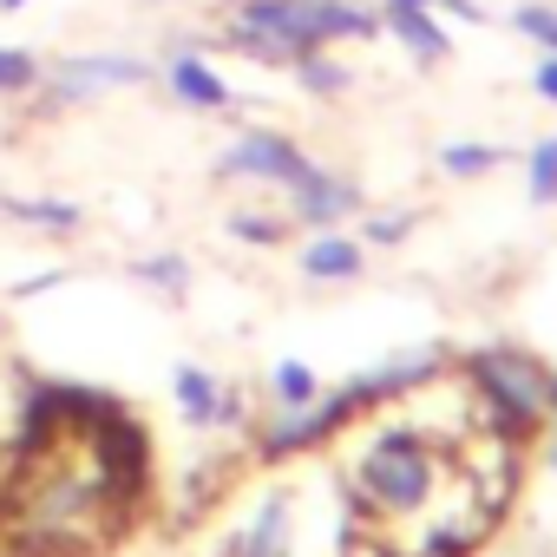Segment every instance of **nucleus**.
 <instances>
[{"label": "nucleus", "instance_id": "1", "mask_svg": "<svg viewBox=\"0 0 557 557\" xmlns=\"http://www.w3.org/2000/svg\"><path fill=\"white\" fill-rule=\"evenodd\" d=\"M446 485H485L472 472H459V459L446 453V433H426L413 420H368L355 433L348 453V492L368 518L387 524H420L426 505H440ZM374 524V531H387Z\"/></svg>", "mask_w": 557, "mask_h": 557}, {"label": "nucleus", "instance_id": "2", "mask_svg": "<svg viewBox=\"0 0 557 557\" xmlns=\"http://www.w3.org/2000/svg\"><path fill=\"white\" fill-rule=\"evenodd\" d=\"M374 34H381V14L355 8V0H236L223 47L249 53L256 66H296L302 53L374 40Z\"/></svg>", "mask_w": 557, "mask_h": 557}, {"label": "nucleus", "instance_id": "3", "mask_svg": "<svg viewBox=\"0 0 557 557\" xmlns=\"http://www.w3.org/2000/svg\"><path fill=\"white\" fill-rule=\"evenodd\" d=\"M544 394H550V368L524 348H479L466 361V400L472 420L511 446L544 433Z\"/></svg>", "mask_w": 557, "mask_h": 557}, {"label": "nucleus", "instance_id": "4", "mask_svg": "<svg viewBox=\"0 0 557 557\" xmlns=\"http://www.w3.org/2000/svg\"><path fill=\"white\" fill-rule=\"evenodd\" d=\"M315 158L289 138V132H243L223 158H216V177L230 184H275V190H289Z\"/></svg>", "mask_w": 557, "mask_h": 557}, {"label": "nucleus", "instance_id": "5", "mask_svg": "<svg viewBox=\"0 0 557 557\" xmlns=\"http://www.w3.org/2000/svg\"><path fill=\"white\" fill-rule=\"evenodd\" d=\"M151 66L138 60H119V53H92V60H66L53 73H40V92L53 106H73V99H99V92H119V86H145Z\"/></svg>", "mask_w": 557, "mask_h": 557}, {"label": "nucleus", "instance_id": "6", "mask_svg": "<svg viewBox=\"0 0 557 557\" xmlns=\"http://www.w3.org/2000/svg\"><path fill=\"white\" fill-rule=\"evenodd\" d=\"M355 210H361V184H355V177H342V171L309 164V171L289 184V216H296V223H309V230H335V223H348Z\"/></svg>", "mask_w": 557, "mask_h": 557}, {"label": "nucleus", "instance_id": "7", "mask_svg": "<svg viewBox=\"0 0 557 557\" xmlns=\"http://www.w3.org/2000/svg\"><path fill=\"white\" fill-rule=\"evenodd\" d=\"M171 394H177V407H184L190 426H243V394L223 387V381L203 374V368H177V374H171Z\"/></svg>", "mask_w": 557, "mask_h": 557}, {"label": "nucleus", "instance_id": "8", "mask_svg": "<svg viewBox=\"0 0 557 557\" xmlns=\"http://www.w3.org/2000/svg\"><path fill=\"white\" fill-rule=\"evenodd\" d=\"M164 86H171V99H177V106H190V112H230V106H236V92L223 86V73H216V66H203L197 53H171Z\"/></svg>", "mask_w": 557, "mask_h": 557}, {"label": "nucleus", "instance_id": "9", "mask_svg": "<svg viewBox=\"0 0 557 557\" xmlns=\"http://www.w3.org/2000/svg\"><path fill=\"white\" fill-rule=\"evenodd\" d=\"M381 34H394L420 66H446L453 60V40L433 21V8H381Z\"/></svg>", "mask_w": 557, "mask_h": 557}, {"label": "nucleus", "instance_id": "10", "mask_svg": "<svg viewBox=\"0 0 557 557\" xmlns=\"http://www.w3.org/2000/svg\"><path fill=\"white\" fill-rule=\"evenodd\" d=\"M289 550V498L275 492L236 537H230V557H283Z\"/></svg>", "mask_w": 557, "mask_h": 557}, {"label": "nucleus", "instance_id": "11", "mask_svg": "<svg viewBox=\"0 0 557 557\" xmlns=\"http://www.w3.org/2000/svg\"><path fill=\"white\" fill-rule=\"evenodd\" d=\"M302 275H315V283H355L361 275V243L342 236V230H315V243L302 249Z\"/></svg>", "mask_w": 557, "mask_h": 557}, {"label": "nucleus", "instance_id": "12", "mask_svg": "<svg viewBox=\"0 0 557 557\" xmlns=\"http://www.w3.org/2000/svg\"><path fill=\"white\" fill-rule=\"evenodd\" d=\"M315 394H322V381H315L309 361H275V368H269V400H275V407H309Z\"/></svg>", "mask_w": 557, "mask_h": 557}, {"label": "nucleus", "instance_id": "13", "mask_svg": "<svg viewBox=\"0 0 557 557\" xmlns=\"http://www.w3.org/2000/svg\"><path fill=\"white\" fill-rule=\"evenodd\" d=\"M296 79H302L315 99H342V92L355 86V73H348L342 60H329V47H322V53H302V60H296Z\"/></svg>", "mask_w": 557, "mask_h": 557}, {"label": "nucleus", "instance_id": "14", "mask_svg": "<svg viewBox=\"0 0 557 557\" xmlns=\"http://www.w3.org/2000/svg\"><path fill=\"white\" fill-rule=\"evenodd\" d=\"M8 216H21V223H34V230H53V236L79 230V210L60 203V197H8Z\"/></svg>", "mask_w": 557, "mask_h": 557}, {"label": "nucleus", "instance_id": "15", "mask_svg": "<svg viewBox=\"0 0 557 557\" xmlns=\"http://www.w3.org/2000/svg\"><path fill=\"white\" fill-rule=\"evenodd\" d=\"M511 34H524L537 53H557V8H544V0H524V8H511Z\"/></svg>", "mask_w": 557, "mask_h": 557}, {"label": "nucleus", "instance_id": "16", "mask_svg": "<svg viewBox=\"0 0 557 557\" xmlns=\"http://www.w3.org/2000/svg\"><path fill=\"white\" fill-rule=\"evenodd\" d=\"M492 164H505V145H446L440 151V171H453V177H479Z\"/></svg>", "mask_w": 557, "mask_h": 557}, {"label": "nucleus", "instance_id": "17", "mask_svg": "<svg viewBox=\"0 0 557 557\" xmlns=\"http://www.w3.org/2000/svg\"><path fill=\"white\" fill-rule=\"evenodd\" d=\"M236 243H256V249H275V243H283V230L289 223H275V216H262V210H236L230 223H223Z\"/></svg>", "mask_w": 557, "mask_h": 557}, {"label": "nucleus", "instance_id": "18", "mask_svg": "<svg viewBox=\"0 0 557 557\" xmlns=\"http://www.w3.org/2000/svg\"><path fill=\"white\" fill-rule=\"evenodd\" d=\"M524 164H531V171H524L531 197H537V203H557V138H544V145H537Z\"/></svg>", "mask_w": 557, "mask_h": 557}, {"label": "nucleus", "instance_id": "19", "mask_svg": "<svg viewBox=\"0 0 557 557\" xmlns=\"http://www.w3.org/2000/svg\"><path fill=\"white\" fill-rule=\"evenodd\" d=\"M138 275H145L151 289H164V296H184V289H190L184 256H145V262H138Z\"/></svg>", "mask_w": 557, "mask_h": 557}, {"label": "nucleus", "instance_id": "20", "mask_svg": "<svg viewBox=\"0 0 557 557\" xmlns=\"http://www.w3.org/2000/svg\"><path fill=\"white\" fill-rule=\"evenodd\" d=\"M34 86H40V60L0 47V92H34Z\"/></svg>", "mask_w": 557, "mask_h": 557}, {"label": "nucleus", "instance_id": "21", "mask_svg": "<svg viewBox=\"0 0 557 557\" xmlns=\"http://www.w3.org/2000/svg\"><path fill=\"white\" fill-rule=\"evenodd\" d=\"M407 230H413V216H400V210H387V216H374V223H368V243H381V249H394V243H407Z\"/></svg>", "mask_w": 557, "mask_h": 557}, {"label": "nucleus", "instance_id": "22", "mask_svg": "<svg viewBox=\"0 0 557 557\" xmlns=\"http://www.w3.org/2000/svg\"><path fill=\"white\" fill-rule=\"evenodd\" d=\"M531 92H537L544 106H557V53H537V66H531Z\"/></svg>", "mask_w": 557, "mask_h": 557}, {"label": "nucleus", "instance_id": "23", "mask_svg": "<svg viewBox=\"0 0 557 557\" xmlns=\"http://www.w3.org/2000/svg\"><path fill=\"white\" fill-rule=\"evenodd\" d=\"M433 8H453V21H485L479 0H433Z\"/></svg>", "mask_w": 557, "mask_h": 557}, {"label": "nucleus", "instance_id": "24", "mask_svg": "<svg viewBox=\"0 0 557 557\" xmlns=\"http://www.w3.org/2000/svg\"><path fill=\"white\" fill-rule=\"evenodd\" d=\"M381 8H433V0H381Z\"/></svg>", "mask_w": 557, "mask_h": 557}, {"label": "nucleus", "instance_id": "25", "mask_svg": "<svg viewBox=\"0 0 557 557\" xmlns=\"http://www.w3.org/2000/svg\"><path fill=\"white\" fill-rule=\"evenodd\" d=\"M0 8H8V14H14V8H27V0H0Z\"/></svg>", "mask_w": 557, "mask_h": 557}, {"label": "nucleus", "instance_id": "26", "mask_svg": "<svg viewBox=\"0 0 557 557\" xmlns=\"http://www.w3.org/2000/svg\"><path fill=\"white\" fill-rule=\"evenodd\" d=\"M230 8H236V0H230Z\"/></svg>", "mask_w": 557, "mask_h": 557}]
</instances>
